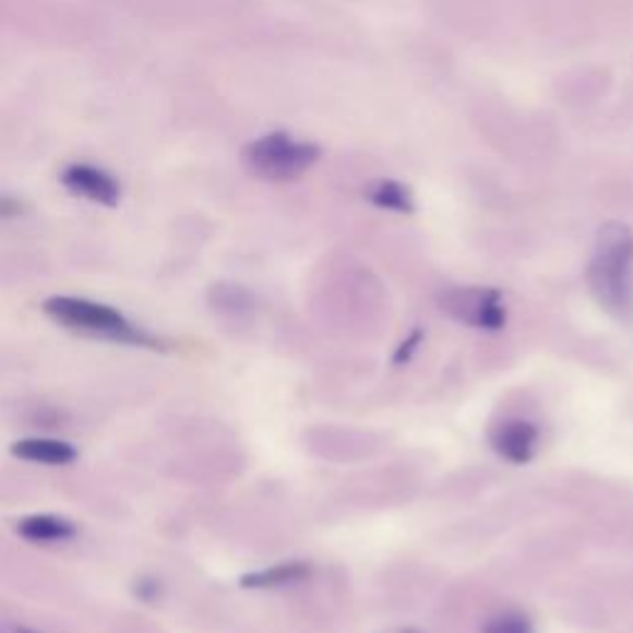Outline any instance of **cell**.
<instances>
[{"label": "cell", "mask_w": 633, "mask_h": 633, "mask_svg": "<svg viewBox=\"0 0 633 633\" xmlns=\"http://www.w3.org/2000/svg\"><path fill=\"white\" fill-rule=\"evenodd\" d=\"M586 283L604 310L617 320L633 314V232L623 223L611 220L601 226L594 243Z\"/></svg>", "instance_id": "obj_1"}, {"label": "cell", "mask_w": 633, "mask_h": 633, "mask_svg": "<svg viewBox=\"0 0 633 633\" xmlns=\"http://www.w3.org/2000/svg\"><path fill=\"white\" fill-rule=\"evenodd\" d=\"M43 312L64 330L89 334V337L134 344V347H156V342L146 332L139 330L136 324L129 322L122 312L109 304L87 300V297H48L43 302Z\"/></svg>", "instance_id": "obj_2"}, {"label": "cell", "mask_w": 633, "mask_h": 633, "mask_svg": "<svg viewBox=\"0 0 633 633\" xmlns=\"http://www.w3.org/2000/svg\"><path fill=\"white\" fill-rule=\"evenodd\" d=\"M320 158V146L295 142L290 134L273 132L250 142L243 152L248 171L263 181H295L312 169Z\"/></svg>", "instance_id": "obj_3"}, {"label": "cell", "mask_w": 633, "mask_h": 633, "mask_svg": "<svg viewBox=\"0 0 633 633\" xmlns=\"http://www.w3.org/2000/svg\"><path fill=\"white\" fill-rule=\"evenodd\" d=\"M443 312L468 327L498 332L505 327L507 312L495 287H455L441 297Z\"/></svg>", "instance_id": "obj_4"}, {"label": "cell", "mask_w": 633, "mask_h": 633, "mask_svg": "<svg viewBox=\"0 0 633 633\" xmlns=\"http://www.w3.org/2000/svg\"><path fill=\"white\" fill-rule=\"evenodd\" d=\"M60 181L70 193L97 203V206L115 208L122 201V186L109 171L92 164H70L60 174Z\"/></svg>", "instance_id": "obj_5"}, {"label": "cell", "mask_w": 633, "mask_h": 633, "mask_svg": "<svg viewBox=\"0 0 633 633\" xmlns=\"http://www.w3.org/2000/svg\"><path fill=\"white\" fill-rule=\"evenodd\" d=\"M539 441V428L525 418H512V421L500 423L490 435L492 451L500 458H505L515 465H525L535 458Z\"/></svg>", "instance_id": "obj_6"}, {"label": "cell", "mask_w": 633, "mask_h": 633, "mask_svg": "<svg viewBox=\"0 0 633 633\" xmlns=\"http://www.w3.org/2000/svg\"><path fill=\"white\" fill-rule=\"evenodd\" d=\"M15 458L43 465H70L77 461V449L58 439H23L11 445Z\"/></svg>", "instance_id": "obj_7"}, {"label": "cell", "mask_w": 633, "mask_h": 633, "mask_svg": "<svg viewBox=\"0 0 633 633\" xmlns=\"http://www.w3.org/2000/svg\"><path fill=\"white\" fill-rule=\"evenodd\" d=\"M310 574H312V566L307 562H283V564L267 566V570L240 576V586H243V589H280V586H290V584H300L304 580H310Z\"/></svg>", "instance_id": "obj_8"}, {"label": "cell", "mask_w": 633, "mask_h": 633, "mask_svg": "<svg viewBox=\"0 0 633 633\" xmlns=\"http://www.w3.org/2000/svg\"><path fill=\"white\" fill-rule=\"evenodd\" d=\"M17 535L27 542H64V539H72L77 535V527L70 519L58 517V515H31L23 517L21 523L15 525Z\"/></svg>", "instance_id": "obj_9"}, {"label": "cell", "mask_w": 633, "mask_h": 633, "mask_svg": "<svg viewBox=\"0 0 633 633\" xmlns=\"http://www.w3.org/2000/svg\"><path fill=\"white\" fill-rule=\"evenodd\" d=\"M208 302L216 307L218 312L226 314H248L255 307V297L250 295L243 285H232V283H220L213 285L208 292Z\"/></svg>", "instance_id": "obj_10"}, {"label": "cell", "mask_w": 633, "mask_h": 633, "mask_svg": "<svg viewBox=\"0 0 633 633\" xmlns=\"http://www.w3.org/2000/svg\"><path fill=\"white\" fill-rule=\"evenodd\" d=\"M369 201L379 208L396 211V213H414L411 191L398 181H379L374 189L369 191Z\"/></svg>", "instance_id": "obj_11"}, {"label": "cell", "mask_w": 633, "mask_h": 633, "mask_svg": "<svg viewBox=\"0 0 633 633\" xmlns=\"http://www.w3.org/2000/svg\"><path fill=\"white\" fill-rule=\"evenodd\" d=\"M480 633H535L533 623L527 617L517 611H502L498 617H492L486 621Z\"/></svg>", "instance_id": "obj_12"}, {"label": "cell", "mask_w": 633, "mask_h": 633, "mask_svg": "<svg viewBox=\"0 0 633 633\" xmlns=\"http://www.w3.org/2000/svg\"><path fill=\"white\" fill-rule=\"evenodd\" d=\"M421 342H423V332L421 330H414L411 334H408V337L402 344H398V349L394 354V365L396 367L406 365V361L414 357L416 349H418V344H421Z\"/></svg>", "instance_id": "obj_13"}, {"label": "cell", "mask_w": 633, "mask_h": 633, "mask_svg": "<svg viewBox=\"0 0 633 633\" xmlns=\"http://www.w3.org/2000/svg\"><path fill=\"white\" fill-rule=\"evenodd\" d=\"M134 594L142 601L154 604L158 597H162V582L152 580V576H142V580H139L134 586Z\"/></svg>", "instance_id": "obj_14"}, {"label": "cell", "mask_w": 633, "mask_h": 633, "mask_svg": "<svg viewBox=\"0 0 633 633\" xmlns=\"http://www.w3.org/2000/svg\"><path fill=\"white\" fill-rule=\"evenodd\" d=\"M25 213V201L15 199V195H0V218H21Z\"/></svg>", "instance_id": "obj_15"}, {"label": "cell", "mask_w": 633, "mask_h": 633, "mask_svg": "<svg viewBox=\"0 0 633 633\" xmlns=\"http://www.w3.org/2000/svg\"><path fill=\"white\" fill-rule=\"evenodd\" d=\"M13 633H37V631H31V629H15Z\"/></svg>", "instance_id": "obj_16"}]
</instances>
